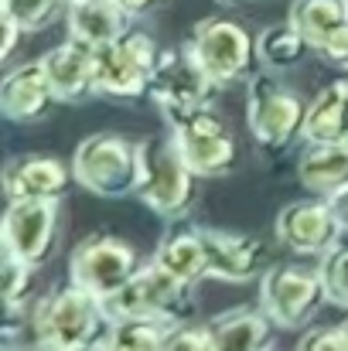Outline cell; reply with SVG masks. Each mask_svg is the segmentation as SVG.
Wrapping results in <instances>:
<instances>
[{"instance_id": "f1b7e54d", "label": "cell", "mask_w": 348, "mask_h": 351, "mask_svg": "<svg viewBox=\"0 0 348 351\" xmlns=\"http://www.w3.org/2000/svg\"><path fill=\"white\" fill-rule=\"evenodd\" d=\"M161 351H212V331L195 324H174Z\"/></svg>"}, {"instance_id": "83f0119b", "label": "cell", "mask_w": 348, "mask_h": 351, "mask_svg": "<svg viewBox=\"0 0 348 351\" xmlns=\"http://www.w3.org/2000/svg\"><path fill=\"white\" fill-rule=\"evenodd\" d=\"M321 273H325V290H328V300L348 307V245L335 249L325 256L321 263Z\"/></svg>"}, {"instance_id": "4dcf8cb0", "label": "cell", "mask_w": 348, "mask_h": 351, "mask_svg": "<svg viewBox=\"0 0 348 351\" xmlns=\"http://www.w3.org/2000/svg\"><path fill=\"white\" fill-rule=\"evenodd\" d=\"M0 31H3V41H0V58L7 62V58L14 55V48H17V41H21V34H24V27H21L17 21H10V17H3V14H0Z\"/></svg>"}, {"instance_id": "4fadbf2b", "label": "cell", "mask_w": 348, "mask_h": 351, "mask_svg": "<svg viewBox=\"0 0 348 351\" xmlns=\"http://www.w3.org/2000/svg\"><path fill=\"white\" fill-rule=\"evenodd\" d=\"M58 226V202H7L3 212V252H14L34 266L51 256Z\"/></svg>"}, {"instance_id": "cb8c5ba5", "label": "cell", "mask_w": 348, "mask_h": 351, "mask_svg": "<svg viewBox=\"0 0 348 351\" xmlns=\"http://www.w3.org/2000/svg\"><path fill=\"white\" fill-rule=\"evenodd\" d=\"M311 41L294 27V21H280V24H270L259 31L256 38V62L266 69V72H283L290 65H297L304 55H308Z\"/></svg>"}, {"instance_id": "f546056e", "label": "cell", "mask_w": 348, "mask_h": 351, "mask_svg": "<svg viewBox=\"0 0 348 351\" xmlns=\"http://www.w3.org/2000/svg\"><path fill=\"white\" fill-rule=\"evenodd\" d=\"M297 351H348L345 328H308L297 341Z\"/></svg>"}, {"instance_id": "30bf717a", "label": "cell", "mask_w": 348, "mask_h": 351, "mask_svg": "<svg viewBox=\"0 0 348 351\" xmlns=\"http://www.w3.org/2000/svg\"><path fill=\"white\" fill-rule=\"evenodd\" d=\"M137 269H140L137 249L113 232L86 235L72 249V259H69L72 283L82 287V290H89V293H96L100 300L116 293Z\"/></svg>"}, {"instance_id": "ac0fdd59", "label": "cell", "mask_w": 348, "mask_h": 351, "mask_svg": "<svg viewBox=\"0 0 348 351\" xmlns=\"http://www.w3.org/2000/svg\"><path fill=\"white\" fill-rule=\"evenodd\" d=\"M133 17L116 0H76L69 3V38L86 41L89 48H103L130 31Z\"/></svg>"}, {"instance_id": "52a82bcc", "label": "cell", "mask_w": 348, "mask_h": 351, "mask_svg": "<svg viewBox=\"0 0 348 351\" xmlns=\"http://www.w3.org/2000/svg\"><path fill=\"white\" fill-rule=\"evenodd\" d=\"M325 300H328V290H325L321 266L280 263V266H270L263 273L259 307L266 311L273 328H283V331L304 328Z\"/></svg>"}, {"instance_id": "2e32d148", "label": "cell", "mask_w": 348, "mask_h": 351, "mask_svg": "<svg viewBox=\"0 0 348 351\" xmlns=\"http://www.w3.org/2000/svg\"><path fill=\"white\" fill-rule=\"evenodd\" d=\"M41 69L58 103H82L96 93V48L69 38L41 55Z\"/></svg>"}, {"instance_id": "74e56055", "label": "cell", "mask_w": 348, "mask_h": 351, "mask_svg": "<svg viewBox=\"0 0 348 351\" xmlns=\"http://www.w3.org/2000/svg\"><path fill=\"white\" fill-rule=\"evenodd\" d=\"M69 3H76V0H69Z\"/></svg>"}, {"instance_id": "484cf974", "label": "cell", "mask_w": 348, "mask_h": 351, "mask_svg": "<svg viewBox=\"0 0 348 351\" xmlns=\"http://www.w3.org/2000/svg\"><path fill=\"white\" fill-rule=\"evenodd\" d=\"M34 263L14 256V252H3V266H0V290H3V307L7 314L17 311L24 300H27V290L34 283Z\"/></svg>"}, {"instance_id": "d6a6232c", "label": "cell", "mask_w": 348, "mask_h": 351, "mask_svg": "<svg viewBox=\"0 0 348 351\" xmlns=\"http://www.w3.org/2000/svg\"><path fill=\"white\" fill-rule=\"evenodd\" d=\"M328 205L335 208V215H338V222H342V229L348 232V184L345 188H338L332 198H328Z\"/></svg>"}, {"instance_id": "e575fe53", "label": "cell", "mask_w": 348, "mask_h": 351, "mask_svg": "<svg viewBox=\"0 0 348 351\" xmlns=\"http://www.w3.org/2000/svg\"><path fill=\"white\" fill-rule=\"evenodd\" d=\"M216 3H226V7H235V3H242V0H216Z\"/></svg>"}, {"instance_id": "6da1fadb", "label": "cell", "mask_w": 348, "mask_h": 351, "mask_svg": "<svg viewBox=\"0 0 348 351\" xmlns=\"http://www.w3.org/2000/svg\"><path fill=\"white\" fill-rule=\"evenodd\" d=\"M137 198L161 219H181L195 205V171L178 150L174 133L137 140Z\"/></svg>"}, {"instance_id": "8fae6325", "label": "cell", "mask_w": 348, "mask_h": 351, "mask_svg": "<svg viewBox=\"0 0 348 351\" xmlns=\"http://www.w3.org/2000/svg\"><path fill=\"white\" fill-rule=\"evenodd\" d=\"M171 133L178 140L181 157L195 171V178H219L235 167V157H239L235 140H232L229 126L212 110H198L195 117L171 126Z\"/></svg>"}, {"instance_id": "1f68e13d", "label": "cell", "mask_w": 348, "mask_h": 351, "mask_svg": "<svg viewBox=\"0 0 348 351\" xmlns=\"http://www.w3.org/2000/svg\"><path fill=\"white\" fill-rule=\"evenodd\" d=\"M130 17H143V14H150V10H157L164 0H116Z\"/></svg>"}, {"instance_id": "603a6c76", "label": "cell", "mask_w": 348, "mask_h": 351, "mask_svg": "<svg viewBox=\"0 0 348 351\" xmlns=\"http://www.w3.org/2000/svg\"><path fill=\"white\" fill-rule=\"evenodd\" d=\"M290 21L311 41V48L321 51L342 27H348V0H294Z\"/></svg>"}, {"instance_id": "3957f363", "label": "cell", "mask_w": 348, "mask_h": 351, "mask_svg": "<svg viewBox=\"0 0 348 351\" xmlns=\"http://www.w3.org/2000/svg\"><path fill=\"white\" fill-rule=\"evenodd\" d=\"M304 117L308 106L270 72H256L246 79V123L259 154H283L304 133Z\"/></svg>"}, {"instance_id": "8d00e7d4", "label": "cell", "mask_w": 348, "mask_h": 351, "mask_svg": "<svg viewBox=\"0 0 348 351\" xmlns=\"http://www.w3.org/2000/svg\"><path fill=\"white\" fill-rule=\"evenodd\" d=\"M342 328H345V335H348V317H345V321H342Z\"/></svg>"}, {"instance_id": "7a4b0ae2", "label": "cell", "mask_w": 348, "mask_h": 351, "mask_svg": "<svg viewBox=\"0 0 348 351\" xmlns=\"http://www.w3.org/2000/svg\"><path fill=\"white\" fill-rule=\"evenodd\" d=\"M100 324H106L103 300L76 283L48 293L31 311V331H34L38 345H48V348H82L93 338H100Z\"/></svg>"}, {"instance_id": "e0dca14e", "label": "cell", "mask_w": 348, "mask_h": 351, "mask_svg": "<svg viewBox=\"0 0 348 351\" xmlns=\"http://www.w3.org/2000/svg\"><path fill=\"white\" fill-rule=\"evenodd\" d=\"M55 103L58 99L48 86L41 62H24V65L10 69L0 82V113L10 123H38L48 117V110Z\"/></svg>"}, {"instance_id": "7c38bea8", "label": "cell", "mask_w": 348, "mask_h": 351, "mask_svg": "<svg viewBox=\"0 0 348 351\" xmlns=\"http://www.w3.org/2000/svg\"><path fill=\"white\" fill-rule=\"evenodd\" d=\"M273 232L280 239L283 249L297 252V256H328L338 249L342 239V222L335 215V208L325 202H290L280 208Z\"/></svg>"}, {"instance_id": "44dd1931", "label": "cell", "mask_w": 348, "mask_h": 351, "mask_svg": "<svg viewBox=\"0 0 348 351\" xmlns=\"http://www.w3.org/2000/svg\"><path fill=\"white\" fill-rule=\"evenodd\" d=\"M304 143H345L348 140V79L325 86L304 117Z\"/></svg>"}, {"instance_id": "d6986e66", "label": "cell", "mask_w": 348, "mask_h": 351, "mask_svg": "<svg viewBox=\"0 0 348 351\" xmlns=\"http://www.w3.org/2000/svg\"><path fill=\"white\" fill-rule=\"evenodd\" d=\"M209 331H212V351H266L273 321L266 317L263 307L259 311L235 307L209 321Z\"/></svg>"}, {"instance_id": "ffe728a7", "label": "cell", "mask_w": 348, "mask_h": 351, "mask_svg": "<svg viewBox=\"0 0 348 351\" xmlns=\"http://www.w3.org/2000/svg\"><path fill=\"white\" fill-rule=\"evenodd\" d=\"M154 263L181 280L185 287H195L198 280L209 276V252H205V235L202 229H178L157 242Z\"/></svg>"}, {"instance_id": "836d02e7", "label": "cell", "mask_w": 348, "mask_h": 351, "mask_svg": "<svg viewBox=\"0 0 348 351\" xmlns=\"http://www.w3.org/2000/svg\"><path fill=\"white\" fill-rule=\"evenodd\" d=\"M76 351H113V348H110V338L100 335V338H93L89 345H82V348H76Z\"/></svg>"}, {"instance_id": "9c48e42d", "label": "cell", "mask_w": 348, "mask_h": 351, "mask_svg": "<svg viewBox=\"0 0 348 351\" xmlns=\"http://www.w3.org/2000/svg\"><path fill=\"white\" fill-rule=\"evenodd\" d=\"M188 48L192 55L202 62V69L209 72V79L226 89L235 86L249 75L253 62H256V41L253 34L232 21V17H202L195 27H192V38H188Z\"/></svg>"}, {"instance_id": "5b68a950", "label": "cell", "mask_w": 348, "mask_h": 351, "mask_svg": "<svg viewBox=\"0 0 348 351\" xmlns=\"http://www.w3.org/2000/svg\"><path fill=\"white\" fill-rule=\"evenodd\" d=\"M76 184L96 198L137 195V140L123 133H93L72 154Z\"/></svg>"}, {"instance_id": "d4e9b609", "label": "cell", "mask_w": 348, "mask_h": 351, "mask_svg": "<svg viewBox=\"0 0 348 351\" xmlns=\"http://www.w3.org/2000/svg\"><path fill=\"white\" fill-rule=\"evenodd\" d=\"M171 321L161 317H126L110 324V348L113 351H161L167 335H171Z\"/></svg>"}, {"instance_id": "277c9868", "label": "cell", "mask_w": 348, "mask_h": 351, "mask_svg": "<svg viewBox=\"0 0 348 351\" xmlns=\"http://www.w3.org/2000/svg\"><path fill=\"white\" fill-rule=\"evenodd\" d=\"M192 311V287L164 273L154 259L140 266L116 293L103 297L106 324L126 317H161L171 324H181V317Z\"/></svg>"}, {"instance_id": "9a60e30c", "label": "cell", "mask_w": 348, "mask_h": 351, "mask_svg": "<svg viewBox=\"0 0 348 351\" xmlns=\"http://www.w3.org/2000/svg\"><path fill=\"white\" fill-rule=\"evenodd\" d=\"M209 252V276L226 283H246L266 273V242L253 232L229 229H202Z\"/></svg>"}, {"instance_id": "ba28073f", "label": "cell", "mask_w": 348, "mask_h": 351, "mask_svg": "<svg viewBox=\"0 0 348 351\" xmlns=\"http://www.w3.org/2000/svg\"><path fill=\"white\" fill-rule=\"evenodd\" d=\"M157 55H161V45L147 31H137V27L96 48V96H110V99L150 96Z\"/></svg>"}, {"instance_id": "5bb4252c", "label": "cell", "mask_w": 348, "mask_h": 351, "mask_svg": "<svg viewBox=\"0 0 348 351\" xmlns=\"http://www.w3.org/2000/svg\"><path fill=\"white\" fill-rule=\"evenodd\" d=\"M72 181V164H62L51 154H27L7 164L3 195L7 202H58Z\"/></svg>"}, {"instance_id": "8992f818", "label": "cell", "mask_w": 348, "mask_h": 351, "mask_svg": "<svg viewBox=\"0 0 348 351\" xmlns=\"http://www.w3.org/2000/svg\"><path fill=\"white\" fill-rule=\"evenodd\" d=\"M216 82L202 69V62L192 55V48H161L157 69L150 79V99L164 113L167 126H178L198 110H209V99L216 96Z\"/></svg>"}, {"instance_id": "d590c367", "label": "cell", "mask_w": 348, "mask_h": 351, "mask_svg": "<svg viewBox=\"0 0 348 351\" xmlns=\"http://www.w3.org/2000/svg\"><path fill=\"white\" fill-rule=\"evenodd\" d=\"M31 351H62V348H48V345H38V348H31Z\"/></svg>"}, {"instance_id": "7402d4cb", "label": "cell", "mask_w": 348, "mask_h": 351, "mask_svg": "<svg viewBox=\"0 0 348 351\" xmlns=\"http://www.w3.org/2000/svg\"><path fill=\"white\" fill-rule=\"evenodd\" d=\"M297 181L308 191L332 198L348 184V143H308L297 160Z\"/></svg>"}, {"instance_id": "4316f807", "label": "cell", "mask_w": 348, "mask_h": 351, "mask_svg": "<svg viewBox=\"0 0 348 351\" xmlns=\"http://www.w3.org/2000/svg\"><path fill=\"white\" fill-rule=\"evenodd\" d=\"M62 7H69V0H0V14L17 21L24 34L48 27L62 14Z\"/></svg>"}]
</instances>
